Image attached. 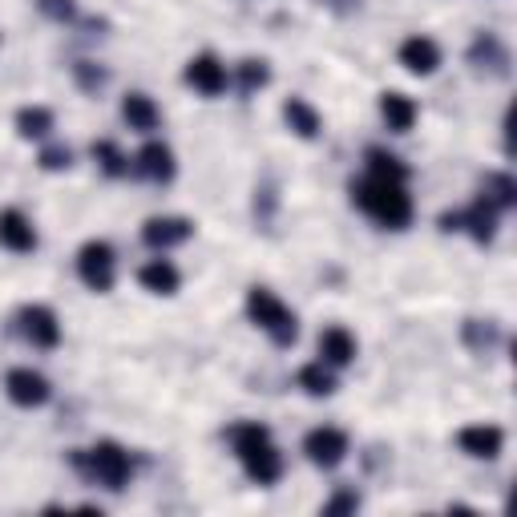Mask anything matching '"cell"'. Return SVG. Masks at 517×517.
Returning <instances> with one entry per match:
<instances>
[{"label": "cell", "mask_w": 517, "mask_h": 517, "mask_svg": "<svg viewBox=\"0 0 517 517\" xmlns=\"http://www.w3.org/2000/svg\"><path fill=\"white\" fill-rule=\"evenodd\" d=\"M469 61H473L477 69L505 73V65H509V53H505V45H501L493 33H481V37L473 41V49H469Z\"/></svg>", "instance_id": "cell-21"}, {"label": "cell", "mask_w": 517, "mask_h": 517, "mask_svg": "<svg viewBox=\"0 0 517 517\" xmlns=\"http://www.w3.org/2000/svg\"><path fill=\"white\" fill-rule=\"evenodd\" d=\"M0 247H9L17 255H29L37 247V231H33V219L25 211H17V206H9V211H0Z\"/></svg>", "instance_id": "cell-11"}, {"label": "cell", "mask_w": 517, "mask_h": 517, "mask_svg": "<svg viewBox=\"0 0 517 517\" xmlns=\"http://www.w3.org/2000/svg\"><path fill=\"white\" fill-rule=\"evenodd\" d=\"M497 206L493 202H485V198H477L469 211H461V231H469L477 243H493V235H497Z\"/></svg>", "instance_id": "cell-16"}, {"label": "cell", "mask_w": 517, "mask_h": 517, "mask_svg": "<svg viewBox=\"0 0 517 517\" xmlns=\"http://www.w3.org/2000/svg\"><path fill=\"white\" fill-rule=\"evenodd\" d=\"M93 158H97V166H101V170H106L110 178H122V174L130 170V166H126L130 158H126V154H122V150H118V146H114L110 138H101V142H93Z\"/></svg>", "instance_id": "cell-26"}, {"label": "cell", "mask_w": 517, "mask_h": 517, "mask_svg": "<svg viewBox=\"0 0 517 517\" xmlns=\"http://www.w3.org/2000/svg\"><path fill=\"white\" fill-rule=\"evenodd\" d=\"M37 9H41L49 21H69V17H73V0H37Z\"/></svg>", "instance_id": "cell-30"}, {"label": "cell", "mask_w": 517, "mask_h": 517, "mask_svg": "<svg viewBox=\"0 0 517 517\" xmlns=\"http://www.w3.org/2000/svg\"><path fill=\"white\" fill-rule=\"evenodd\" d=\"M73 73H77V85H81V89H89V93H97L101 85L110 81V73H106V69H97L93 61H77V65H73Z\"/></svg>", "instance_id": "cell-28"}, {"label": "cell", "mask_w": 517, "mask_h": 517, "mask_svg": "<svg viewBox=\"0 0 517 517\" xmlns=\"http://www.w3.org/2000/svg\"><path fill=\"white\" fill-rule=\"evenodd\" d=\"M190 235H194V223L182 219V215H158V219H146L142 223V239L154 251H170V247L186 243Z\"/></svg>", "instance_id": "cell-9"}, {"label": "cell", "mask_w": 517, "mask_h": 517, "mask_svg": "<svg viewBox=\"0 0 517 517\" xmlns=\"http://www.w3.org/2000/svg\"><path fill=\"white\" fill-rule=\"evenodd\" d=\"M352 509H360V497H356V493H336V497L324 505V513H352Z\"/></svg>", "instance_id": "cell-31"}, {"label": "cell", "mask_w": 517, "mask_h": 517, "mask_svg": "<svg viewBox=\"0 0 517 517\" xmlns=\"http://www.w3.org/2000/svg\"><path fill=\"white\" fill-rule=\"evenodd\" d=\"M49 130H53V110H45V106H25V110H17V134H21L25 142L45 138Z\"/></svg>", "instance_id": "cell-23"}, {"label": "cell", "mask_w": 517, "mask_h": 517, "mask_svg": "<svg viewBox=\"0 0 517 517\" xmlns=\"http://www.w3.org/2000/svg\"><path fill=\"white\" fill-rule=\"evenodd\" d=\"M368 174H372V178H388V182H408V166H404L396 154L380 150V146L368 150Z\"/></svg>", "instance_id": "cell-24"}, {"label": "cell", "mask_w": 517, "mask_h": 517, "mask_svg": "<svg viewBox=\"0 0 517 517\" xmlns=\"http://www.w3.org/2000/svg\"><path fill=\"white\" fill-rule=\"evenodd\" d=\"M138 279H142V287L154 291V295H174V291L182 287V275H178V267H174L170 259H150V263L138 271Z\"/></svg>", "instance_id": "cell-20"}, {"label": "cell", "mask_w": 517, "mask_h": 517, "mask_svg": "<svg viewBox=\"0 0 517 517\" xmlns=\"http://www.w3.org/2000/svg\"><path fill=\"white\" fill-rule=\"evenodd\" d=\"M5 392H9V400L21 404V408H41V404L53 396L49 380H45L41 372H33V368H13V372L5 376Z\"/></svg>", "instance_id": "cell-8"}, {"label": "cell", "mask_w": 517, "mask_h": 517, "mask_svg": "<svg viewBox=\"0 0 517 517\" xmlns=\"http://www.w3.org/2000/svg\"><path fill=\"white\" fill-rule=\"evenodd\" d=\"M247 316L275 340V344H295V336H299V324H295V312L279 299V295H271L267 287H251L247 291Z\"/></svg>", "instance_id": "cell-4"}, {"label": "cell", "mask_w": 517, "mask_h": 517, "mask_svg": "<svg viewBox=\"0 0 517 517\" xmlns=\"http://www.w3.org/2000/svg\"><path fill=\"white\" fill-rule=\"evenodd\" d=\"M186 81H190L202 97H219V93L227 89V65H223L215 53H198V57H190V65H186Z\"/></svg>", "instance_id": "cell-10"}, {"label": "cell", "mask_w": 517, "mask_h": 517, "mask_svg": "<svg viewBox=\"0 0 517 517\" xmlns=\"http://www.w3.org/2000/svg\"><path fill=\"white\" fill-rule=\"evenodd\" d=\"M122 118H126V126L130 130H138V134H150V130H158V106L146 97V93H126V101H122Z\"/></svg>", "instance_id": "cell-19"}, {"label": "cell", "mask_w": 517, "mask_h": 517, "mask_svg": "<svg viewBox=\"0 0 517 517\" xmlns=\"http://www.w3.org/2000/svg\"><path fill=\"white\" fill-rule=\"evenodd\" d=\"M138 170H142V178H150V182H170L174 178V150L166 146V142H146L142 150H138Z\"/></svg>", "instance_id": "cell-14"}, {"label": "cell", "mask_w": 517, "mask_h": 517, "mask_svg": "<svg viewBox=\"0 0 517 517\" xmlns=\"http://www.w3.org/2000/svg\"><path fill=\"white\" fill-rule=\"evenodd\" d=\"M485 202H493L497 211H509V206L517 202V182L509 174H485Z\"/></svg>", "instance_id": "cell-25"}, {"label": "cell", "mask_w": 517, "mask_h": 517, "mask_svg": "<svg viewBox=\"0 0 517 517\" xmlns=\"http://www.w3.org/2000/svg\"><path fill=\"white\" fill-rule=\"evenodd\" d=\"M400 65L408 69V73H417V77H429V73H437V65H441V49H437V41L433 37H408L404 45H400Z\"/></svg>", "instance_id": "cell-12"}, {"label": "cell", "mask_w": 517, "mask_h": 517, "mask_svg": "<svg viewBox=\"0 0 517 517\" xmlns=\"http://www.w3.org/2000/svg\"><path fill=\"white\" fill-rule=\"evenodd\" d=\"M17 324H21V336H25L33 348H57V344H61V324H57V316H53V307H45V303L21 307Z\"/></svg>", "instance_id": "cell-7"}, {"label": "cell", "mask_w": 517, "mask_h": 517, "mask_svg": "<svg viewBox=\"0 0 517 517\" xmlns=\"http://www.w3.org/2000/svg\"><path fill=\"white\" fill-rule=\"evenodd\" d=\"M73 465L106 489H122L130 481V453L114 441H97L93 449H73Z\"/></svg>", "instance_id": "cell-3"}, {"label": "cell", "mask_w": 517, "mask_h": 517, "mask_svg": "<svg viewBox=\"0 0 517 517\" xmlns=\"http://www.w3.org/2000/svg\"><path fill=\"white\" fill-rule=\"evenodd\" d=\"M457 445H461V453H469L477 461H493L505 445V433L497 425H469L457 433Z\"/></svg>", "instance_id": "cell-13"}, {"label": "cell", "mask_w": 517, "mask_h": 517, "mask_svg": "<svg viewBox=\"0 0 517 517\" xmlns=\"http://www.w3.org/2000/svg\"><path fill=\"white\" fill-rule=\"evenodd\" d=\"M303 453L316 469H336L348 457V437L340 429H332V425H320V429H312L303 437Z\"/></svg>", "instance_id": "cell-6"}, {"label": "cell", "mask_w": 517, "mask_h": 517, "mask_svg": "<svg viewBox=\"0 0 517 517\" xmlns=\"http://www.w3.org/2000/svg\"><path fill=\"white\" fill-rule=\"evenodd\" d=\"M283 122L291 126V134H299V138H307V142L320 138V130H324L316 106H307L303 97H287V101H283Z\"/></svg>", "instance_id": "cell-15"}, {"label": "cell", "mask_w": 517, "mask_h": 517, "mask_svg": "<svg viewBox=\"0 0 517 517\" xmlns=\"http://www.w3.org/2000/svg\"><path fill=\"white\" fill-rule=\"evenodd\" d=\"M77 275L89 291L97 295H106L118 279V259H114V247L110 243H101V239H89L81 251H77Z\"/></svg>", "instance_id": "cell-5"}, {"label": "cell", "mask_w": 517, "mask_h": 517, "mask_svg": "<svg viewBox=\"0 0 517 517\" xmlns=\"http://www.w3.org/2000/svg\"><path fill=\"white\" fill-rule=\"evenodd\" d=\"M380 118L388 122L392 134H408L412 122H417V101L404 97V93H384L380 97Z\"/></svg>", "instance_id": "cell-17"}, {"label": "cell", "mask_w": 517, "mask_h": 517, "mask_svg": "<svg viewBox=\"0 0 517 517\" xmlns=\"http://www.w3.org/2000/svg\"><path fill=\"white\" fill-rule=\"evenodd\" d=\"M299 388L307 396H332L336 392V376H332V364L316 360V364H303L299 368Z\"/></svg>", "instance_id": "cell-22"}, {"label": "cell", "mask_w": 517, "mask_h": 517, "mask_svg": "<svg viewBox=\"0 0 517 517\" xmlns=\"http://www.w3.org/2000/svg\"><path fill=\"white\" fill-rule=\"evenodd\" d=\"M271 81V65L263 61V57H247L243 65H239V85L247 89V93H255V89H263Z\"/></svg>", "instance_id": "cell-27"}, {"label": "cell", "mask_w": 517, "mask_h": 517, "mask_svg": "<svg viewBox=\"0 0 517 517\" xmlns=\"http://www.w3.org/2000/svg\"><path fill=\"white\" fill-rule=\"evenodd\" d=\"M231 445H235V453H239V461H243V469H247V477L255 485H275L283 477V457L271 445V433L263 425H255V421L235 425L231 429Z\"/></svg>", "instance_id": "cell-2"}, {"label": "cell", "mask_w": 517, "mask_h": 517, "mask_svg": "<svg viewBox=\"0 0 517 517\" xmlns=\"http://www.w3.org/2000/svg\"><path fill=\"white\" fill-rule=\"evenodd\" d=\"M320 360L332 364V368H344L356 360V336L348 328H328L320 336Z\"/></svg>", "instance_id": "cell-18"}, {"label": "cell", "mask_w": 517, "mask_h": 517, "mask_svg": "<svg viewBox=\"0 0 517 517\" xmlns=\"http://www.w3.org/2000/svg\"><path fill=\"white\" fill-rule=\"evenodd\" d=\"M37 162H41V170H65L73 162V150L69 146H45Z\"/></svg>", "instance_id": "cell-29"}, {"label": "cell", "mask_w": 517, "mask_h": 517, "mask_svg": "<svg viewBox=\"0 0 517 517\" xmlns=\"http://www.w3.org/2000/svg\"><path fill=\"white\" fill-rule=\"evenodd\" d=\"M352 202L372 223H380L388 231H404L412 223V198H408L404 182H388V178L368 174V178L352 182Z\"/></svg>", "instance_id": "cell-1"}]
</instances>
